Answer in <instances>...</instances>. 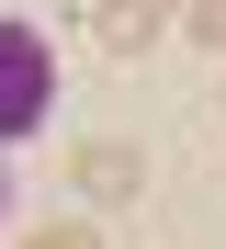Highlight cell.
<instances>
[{
    "mask_svg": "<svg viewBox=\"0 0 226 249\" xmlns=\"http://www.w3.org/2000/svg\"><path fill=\"white\" fill-rule=\"evenodd\" d=\"M57 113V57H45V34L0 12V136H34V124Z\"/></svg>",
    "mask_w": 226,
    "mask_h": 249,
    "instance_id": "cell-1",
    "label": "cell"
},
{
    "mask_svg": "<svg viewBox=\"0 0 226 249\" xmlns=\"http://www.w3.org/2000/svg\"><path fill=\"white\" fill-rule=\"evenodd\" d=\"M192 34H204V46L226 57V0H204V12H192Z\"/></svg>",
    "mask_w": 226,
    "mask_h": 249,
    "instance_id": "cell-4",
    "label": "cell"
},
{
    "mask_svg": "<svg viewBox=\"0 0 226 249\" xmlns=\"http://www.w3.org/2000/svg\"><path fill=\"white\" fill-rule=\"evenodd\" d=\"M90 34H102V57H147V46H158V12H147V0H102Z\"/></svg>",
    "mask_w": 226,
    "mask_h": 249,
    "instance_id": "cell-3",
    "label": "cell"
},
{
    "mask_svg": "<svg viewBox=\"0 0 226 249\" xmlns=\"http://www.w3.org/2000/svg\"><path fill=\"white\" fill-rule=\"evenodd\" d=\"M34 249H90V227H45V238H34Z\"/></svg>",
    "mask_w": 226,
    "mask_h": 249,
    "instance_id": "cell-5",
    "label": "cell"
},
{
    "mask_svg": "<svg viewBox=\"0 0 226 249\" xmlns=\"http://www.w3.org/2000/svg\"><path fill=\"white\" fill-rule=\"evenodd\" d=\"M147 12H158V0H147Z\"/></svg>",
    "mask_w": 226,
    "mask_h": 249,
    "instance_id": "cell-6",
    "label": "cell"
},
{
    "mask_svg": "<svg viewBox=\"0 0 226 249\" xmlns=\"http://www.w3.org/2000/svg\"><path fill=\"white\" fill-rule=\"evenodd\" d=\"M68 170H79V193H90V204H124L136 181H147V159H136V147H113V136H102V147H79Z\"/></svg>",
    "mask_w": 226,
    "mask_h": 249,
    "instance_id": "cell-2",
    "label": "cell"
}]
</instances>
